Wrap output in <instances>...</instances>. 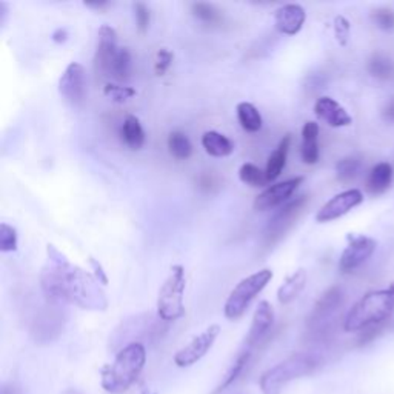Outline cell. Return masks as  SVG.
Instances as JSON below:
<instances>
[{
  "mask_svg": "<svg viewBox=\"0 0 394 394\" xmlns=\"http://www.w3.org/2000/svg\"><path fill=\"white\" fill-rule=\"evenodd\" d=\"M48 264L42 268L41 287L53 302L73 304L91 312H105L108 299L97 279L88 271L71 264L54 245L46 247Z\"/></svg>",
  "mask_w": 394,
  "mask_h": 394,
  "instance_id": "obj_1",
  "label": "cell"
},
{
  "mask_svg": "<svg viewBox=\"0 0 394 394\" xmlns=\"http://www.w3.org/2000/svg\"><path fill=\"white\" fill-rule=\"evenodd\" d=\"M147 362L144 344L131 342L122 348L115 362L102 370V387L112 394L125 393L139 379Z\"/></svg>",
  "mask_w": 394,
  "mask_h": 394,
  "instance_id": "obj_2",
  "label": "cell"
},
{
  "mask_svg": "<svg viewBox=\"0 0 394 394\" xmlns=\"http://www.w3.org/2000/svg\"><path fill=\"white\" fill-rule=\"evenodd\" d=\"M394 313V289H376L361 297L346 314L344 330L353 333L379 325Z\"/></svg>",
  "mask_w": 394,
  "mask_h": 394,
  "instance_id": "obj_3",
  "label": "cell"
},
{
  "mask_svg": "<svg viewBox=\"0 0 394 394\" xmlns=\"http://www.w3.org/2000/svg\"><path fill=\"white\" fill-rule=\"evenodd\" d=\"M319 365V359L314 354L297 353L289 356L288 359L277 363L276 367L270 368L262 374L259 380L260 390L264 394H280L289 382L299 378L308 376Z\"/></svg>",
  "mask_w": 394,
  "mask_h": 394,
  "instance_id": "obj_4",
  "label": "cell"
},
{
  "mask_svg": "<svg viewBox=\"0 0 394 394\" xmlns=\"http://www.w3.org/2000/svg\"><path fill=\"white\" fill-rule=\"evenodd\" d=\"M185 268L173 265L157 296V316L161 321L174 322L185 316Z\"/></svg>",
  "mask_w": 394,
  "mask_h": 394,
  "instance_id": "obj_5",
  "label": "cell"
},
{
  "mask_svg": "<svg viewBox=\"0 0 394 394\" xmlns=\"http://www.w3.org/2000/svg\"><path fill=\"white\" fill-rule=\"evenodd\" d=\"M271 279H273V271L270 268L256 271V273L242 279L231 289L227 302L223 305L225 317L230 319V321H238L239 317L245 314L250 304L256 299V296L264 292V288L271 282Z\"/></svg>",
  "mask_w": 394,
  "mask_h": 394,
  "instance_id": "obj_6",
  "label": "cell"
},
{
  "mask_svg": "<svg viewBox=\"0 0 394 394\" xmlns=\"http://www.w3.org/2000/svg\"><path fill=\"white\" fill-rule=\"evenodd\" d=\"M308 203L307 196H299L294 201L288 202L279 211L275 213L267 223L264 230V243L267 247H273L276 242H279L285 236V233L293 227L294 222L299 219L300 213L304 211L305 205Z\"/></svg>",
  "mask_w": 394,
  "mask_h": 394,
  "instance_id": "obj_7",
  "label": "cell"
},
{
  "mask_svg": "<svg viewBox=\"0 0 394 394\" xmlns=\"http://www.w3.org/2000/svg\"><path fill=\"white\" fill-rule=\"evenodd\" d=\"M219 334L220 326L218 324L210 325L205 331H202L199 336H196L188 345H185L183 348H181L174 354V363L181 368L191 367V365L197 363L213 348V345L219 337Z\"/></svg>",
  "mask_w": 394,
  "mask_h": 394,
  "instance_id": "obj_8",
  "label": "cell"
},
{
  "mask_svg": "<svg viewBox=\"0 0 394 394\" xmlns=\"http://www.w3.org/2000/svg\"><path fill=\"white\" fill-rule=\"evenodd\" d=\"M378 243L374 239L368 236H362V234H350L348 236V245L344 250L339 268L344 273H350V271L359 268L362 264H365L376 251Z\"/></svg>",
  "mask_w": 394,
  "mask_h": 394,
  "instance_id": "obj_9",
  "label": "cell"
},
{
  "mask_svg": "<svg viewBox=\"0 0 394 394\" xmlns=\"http://www.w3.org/2000/svg\"><path fill=\"white\" fill-rule=\"evenodd\" d=\"M59 92L71 105H80L87 96L85 68L78 62H71L59 80Z\"/></svg>",
  "mask_w": 394,
  "mask_h": 394,
  "instance_id": "obj_10",
  "label": "cell"
},
{
  "mask_svg": "<svg viewBox=\"0 0 394 394\" xmlns=\"http://www.w3.org/2000/svg\"><path fill=\"white\" fill-rule=\"evenodd\" d=\"M363 202V194L358 188L345 190L339 194H336L333 199L328 201L321 210L316 214V220L319 223H326L342 218L348 214L356 206H359Z\"/></svg>",
  "mask_w": 394,
  "mask_h": 394,
  "instance_id": "obj_11",
  "label": "cell"
},
{
  "mask_svg": "<svg viewBox=\"0 0 394 394\" xmlns=\"http://www.w3.org/2000/svg\"><path fill=\"white\" fill-rule=\"evenodd\" d=\"M302 182H304V176H296L288 181L270 185L268 188H265L256 197L252 206H255V210L257 211L273 210L276 206L287 202L289 197L296 193L299 186L302 185Z\"/></svg>",
  "mask_w": 394,
  "mask_h": 394,
  "instance_id": "obj_12",
  "label": "cell"
},
{
  "mask_svg": "<svg viewBox=\"0 0 394 394\" xmlns=\"http://www.w3.org/2000/svg\"><path fill=\"white\" fill-rule=\"evenodd\" d=\"M307 13L302 5L287 4L275 11V26L280 34L296 36L304 28Z\"/></svg>",
  "mask_w": 394,
  "mask_h": 394,
  "instance_id": "obj_13",
  "label": "cell"
},
{
  "mask_svg": "<svg viewBox=\"0 0 394 394\" xmlns=\"http://www.w3.org/2000/svg\"><path fill=\"white\" fill-rule=\"evenodd\" d=\"M275 322V312L273 307L268 302V300H262L259 302L255 316H252V322L250 326V331L247 334V348H252L256 346L264 337L270 333L271 326H273Z\"/></svg>",
  "mask_w": 394,
  "mask_h": 394,
  "instance_id": "obj_14",
  "label": "cell"
},
{
  "mask_svg": "<svg viewBox=\"0 0 394 394\" xmlns=\"http://www.w3.org/2000/svg\"><path fill=\"white\" fill-rule=\"evenodd\" d=\"M314 115L333 128H342L353 124V119L348 115V111L339 102H336L328 96H322L316 100Z\"/></svg>",
  "mask_w": 394,
  "mask_h": 394,
  "instance_id": "obj_15",
  "label": "cell"
},
{
  "mask_svg": "<svg viewBox=\"0 0 394 394\" xmlns=\"http://www.w3.org/2000/svg\"><path fill=\"white\" fill-rule=\"evenodd\" d=\"M131 71H133V59L128 48H120L111 55L110 60L103 65L100 73L103 76H108L116 82H125L129 79Z\"/></svg>",
  "mask_w": 394,
  "mask_h": 394,
  "instance_id": "obj_16",
  "label": "cell"
},
{
  "mask_svg": "<svg viewBox=\"0 0 394 394\" xmlns=\"http://www.w3.org/2000/svg\"><path fill=\"white\" fill-rule=\"evenodd\" d=\"M342 293L337 287H333L328 289V292L317 300V304L313 309L312 316H309V326L317 328L321 324H324L328 317H330L337 307L341 305Z\"/></svg>",
  "mask_w": 394,
  "mask_h": 394,
  "instance_id": "obj_17",
  "label": "cell"
},
{
  "mask_svg": "<svg viewBox=\"0 0 394 394\" xmlns=\"http://www.w3.org/2000/svg\"><path fill=\"white\" fill-rule=\"evenodd\" d=\"M319 124L309 120L302 128V144H300V157H302L304 164L316 165L321 157L319 151Z\"/></svg>",
  "mask_w": 394,
  "mask_h": 394,
  "instance_id": "obj_18",
  "label": "cell"
},
{
  "mask_svg": "<svg viewBox=\"0 0 394 394\" xmlns=\"http://www.w3.org/2000/svg\"><path fill=\"white\" fill-rule=\"evenodd\" d=\"M292 140H293L292 134H289V133L285 134L284 139L280 140L279 145L276 147L275 151L270 154L267 166H265V176H267L268 183L275 182L277 177L280 176V173L284 171V168L287 165V157H288L289 147H292Z\"/></svg>",
  "mask_w": 394,
  "mask_h": 394,
  "instance_id": "obj_19",
  "label": "cell"
},
{
  "mask_svg": "<svg viewBox=\"0 0 394 394\" xmlns=\"http://www.w3.org/2000/svg\"><path fill=\"white\" fill-rule=\"evenodd\" d=\"M201 142L206 154H210L213 157H228L234 151L233 140L219 133V131H205Z\"/></svg>",
  "mask_w": 394,
  "mask_h": 394,
  "instance_id": "obj_20",
  "label": "cell"
},
{
  "mask_svg": "<svg viewBox=\"0 0 394 394\" xmlns=\"http://www.w3.org/2000/svg\"><path fill=\"white\" fill-rule=\"evenodd\" d=\"M307 285V271L304 268H299L292 276L285 279V282L277 289V300L282 305H287L302 293V289Z\"/></svg>",
  "mask_w": 394,
  "mask_h": 394,
  "instance_id": "obj_21",
  "label": "cell"
},
{
  "mask_svg": "<svg viewBox=\"0 0 394 394\" xmlns=\"http://www.w3.org/2000/svg\"><path fill=\"white\" fill-rule=\"evenodd\" d=\"M120 136H122V140H124V144L129 149H133V151H137V149L142 148L145 144L144 127L140 124V120L133 115H128L125 117L124 124H122V128H120Z\"/></svg>",
  "mask_w": 394,
  "mask_h": 394,
  "instance_id": "obj_22",
  "label": "cell"
},
{
  "mask_svg": "<svg viewBox=\"0 0 394 394\" xmlns=\"http://www.w3.org/2000/svg\"><path fill=\"white\" fill-rule=\"evenodd\" d=\"M393 182V166L388 162H380L371 168L367 179V190L371 194H383Z\"/></svg>",
  "mask_w": 394,
  "mask_h": 394,
  "instance_id": "obj_23",
  "label": "cell"
},
{
  "mask_svg": "<svg viewBox=\"0 0 394 394\" xmlns=\"http://www.w3.org/2000/svg\"><path fill=\"white\" fill-rule=\"evenodd\" d=\"M236 115L240 127L248 133H257L264 124L259 110L250 102H240L236 108Z\"/></svg>",
  "mask_w": 394,
  "mask_h": 394,
  "instance_id": "obj_24",
  "label": "cell"
},
{
  "mask_svg": "<svg viewBox=\"0 0 394 394\" xmlns=\"http://www.w3.org/2000/svg\"><path fill=\"white\" fill-rule=\"evenodd\" d=\"M168 151L177 161H186L193 154V144L190 137L182 131H173L168 136Z\"/></svg>",
  "mask_w": 394,
  "mask_h": 394,
  "instance_id": "obj_25",
  "label": "cell"
},
{
  "mask_svg": "<svg viewBox=\"0 0 394 394\" xmlns=\"http://www.w3.org/2000/svg\"><path fill=\"white\" fill-rule=\"evenodd\" d=\"M250 356H251V350L250 348L242 350L238 354V358L234 359V362L231 363V367L228 368L227 374H225L222 382L219 383L218 388H215L213 391V394H220L223 390H227L234 380H238V378L240 376V374L243 373V370H245V367H247V363L250 361Z\"/></svg>",
  "mask_w": 394,
  "mask_h": 394,
  "instance_id": "obj_26",
  "label": "cell"
},
{
  "mask_svg": "<svg viewBox=\"0 0 394 394\" xmlns=\"http://www.w3.org/2000/svg\"><path fill=\"white\" fill-rule=\"evenodd\" d=\"M239 179L248 186L252 188H260V186L268 185L265 170H260V168L255 164L247 162L239 168Z\"/></svg>",
  "mask_w": 394,
  "mask_h": 394,
  "instance_id": "obj_27",
  "label": "cell"
},
{
  "mask_svg": "<svg viewBox=\"0 0 394 394\" xmlns=\"http://www.w3.org/2000/svg\"><path fill=\"white\" fill-rule=\"evenodd\" d=\"M362 170V161L356 157H345L336 165V176L341 182H350L359 176Z\"/></svg>",
  "mask_w": 394,
  "mask_h": 394,
  "instance_id": "obj_28",
  "label": "cell"
},
{
  "mask_svg": "<svg viewBox=\"0 0 394 394\" xmlns=\"http://www.w3.org/2000/svg\"><path fill=\"white\" fill-rule=\"evenodd\" d=\"M191 11L194 17L199 18L203 23H210L215 25L222 22V13L220 9L215 8L213 4H206V2H197L191 5Z\"/></svg>",
  "mask_w": 394,
  "mask_h": 394,
  "instance_id": "obj_29",
  "label": "cell"
},
{
  "mask_svg": "<svg viewBox=\"0 0 394 394\" xmlns=\"http://www.w3.org/2000/svg\"><path fill=\"white\" fill-rule=\"evenodd\" d=\"M103 95L116 103H125L129 99H133L137 92L134 88H131V87H124V85H119V83L110 82L105 87H103Z\"/></svg>",
  "mask_w": 394,
  "mask_h": 394,
  "instance_id": "obj_30",
  "label": "cell"
},
{
  "mask_svg": "<svg viewBox=\"0 0 394 394\" xmlns=\"http://www.w3.org/2000/svg\"><path fill=\"white\" fill-rule=\"evenodd\" d=\"M17 230L8 223H0V251L13 252L17 250Z\"/></svg>",
  "mask_w": 394,
  "mask_h": 394,
  "instance_id": "obj_31",
  "label": "cell"
},
{
  "mask_svg": "<svg viewBox=\"0 0 394 394\" xmlns=\"http://www.w3.org/2000/svg\"><path fill=\"white\" fill-rule=\"evenodd\" d=\"M368 70L373 76H376L379 79H388L393 76V73H394L391 62L385 58H382V55H376V58H373L370 60Z\"/></svg>",
  "mask_w": 394,
  "mask_h": 394,
  "instance_id": "obj_32",
  "label": "cell"
},
{
  "mask_svg": "<svg viewBox=\"0 0 394 394\" xmlns=\"http://www.w3.org/2000/svg\"><path fill=\"white\" fill-rule=\"evenodd\" d=\"M134 17H136V28L140 34H145L149 28V22H151V13L149 8L144 2H136L133 5Z\"/></svg>",
  "mask_w": 394,
  "mask_h": 394,
  "instance_id": "obj_33",
  "label": "cell"
},
{
  "mask_svg": "<svg viewBox=\"0 0 394 394\" xmlns=\"http://www.w3.org/2000/svg\"><path fill=\"white\" fill-rule=\"evenodd\" d=\"M333 28H334V36H336L337 43H339L341 46H345L346 43H348L350 31H351V25L348 22V18L344 16H337L334 18Z\"/></svg>",
  "mask_w": 394,
  "mask_h": 394,
  "instance_id": "obj_34",
  "label": "cell"
},
{
  "mask_svg": "<svg viewBox=\"0 0 394 394\" xmlns=\"http://www.w3.org/2000/svg\"><path fill=\"white\" fill-rule=\"evenodd\" d=\"M174 60V53L168 48H161L156 54V62H154V73L156 76H164V74L170 70L171 63Z\"/></svg>",
  "mask_w": 394,
  "mask_h": 394,
  "instance_id": "obj_35",
  "label": "cell"
},
{
  "mask_svg": "<svg viewBox=\"0 0 394 394\" xmlns=\"http://www.w3.org/2000/svg\"><path fill=\"white\" fill-rule=\"evenodd\" d=\"M373 21L383 31L394 30V13L388 8H380L373 13Z\"/></svg>",
  "mask_w": 394,
  "mask_h": 394,
  "instance_id": "obj_36",
  "label": "cell"
},
{
  "mask_svg": "<svg viewBox=\"0 0 394 394\" xmlns=\"http://www.w3.org/2000/svg\"><path fill=\"white\" fill-rule=\"evenodd\" d=\"M88 260H90V265H91L92 271H95V277L97 279V282L100 285H103V287L108 285V276L105 273V270H103L100 262L97 259H95V257H90Z\"/></svg>",
  "mask_w": 394,
  "mask_h": 394,
  "instance_id": "obj_37",
  "label": "cell"
},
{
  "mask_svg": "<svg viewBox=\"0 0 394 394\" xmlns=\"http://www.w3.org/2000/svg\"><path fill=\"white\" fill-rule=\"evenodd\" d=\"M51 37H53V41L55 43H63V42H67V39H68V31L65 30V28H58V30L53 33Z\"/></svg>",
  "mask_w": 394,
  "mask_h": 394,
  "instance_id": "obj_38",
  "label": "cell"
},
{
  "mask_svg": "<svg viewBox=\"0 0 394 394\" xmlns=\"http://www.w3.org/2000/svg\"><path fill=\"white\" fill-rule=\"evenodd\" d=\"M87 6L90 8H96V9H102V8H107L110 5V2H85Z\"/></svg>",
  "mask_w": 394,
  "mask_h": 394,
  "instance_id": "obj_39",
  "label": "cell"
},
{
  "mask_svg": "<svg viewBox=\"0 0 394 394\" xmlns=\"http://www.w3.org/2000/svg\"><path fill=\"white\" fill-rule=\"evenodd\" d=\"M385 117L390 120H394V100L390 103L385 110Z\"/></svg>",
  "mask_w": 394,
  "mask_h": 394,
  "instance_id": "obj_40",
  "label": "cell"
},
{
  "mask_svg": "<svg viewBox=\"0 0 394 394\" xmlns=\"http://www.w3.org/2000/svg\"><path fill=\"white\" fill-rule=\"evenodd\" d=\"M2 394H18L17 390L14 387H4Z\"/></svg>",
  "mask_w": 394,
  "mask_h": 394,
  "instance_id": "obj_41",
  "label": "cell"
},
{
  "mask_svg": "<svg viewBox=\"0 0 394 394\" xmlns=\"http://www.w3.org/2000/svg\"><path fill=\"white\" fill-rule=\"evenodd\" d=\"M63 394H82V393H79V391H76V390H67Z\"/></svg>",
  "mask_w": 394,
  "mask_h": 394,
  "instance_id": "obj_42",
  "label": "cell"
},
{
  "mask_svg": "<svg viewBox=\"0 0 394 394\" xmlns=\"http://www.w3.org/2000/svg\"><path fill=\"white\" fill-rule=\"evenodd\" d=\"M391 289H394V280H393V284H391V287H390Z\"/></svg>",
  "mask_w": 394,
  "mask_h": 394,
  "instance_id": "obj_43",
  "label": "cell"
}]
</instances>
